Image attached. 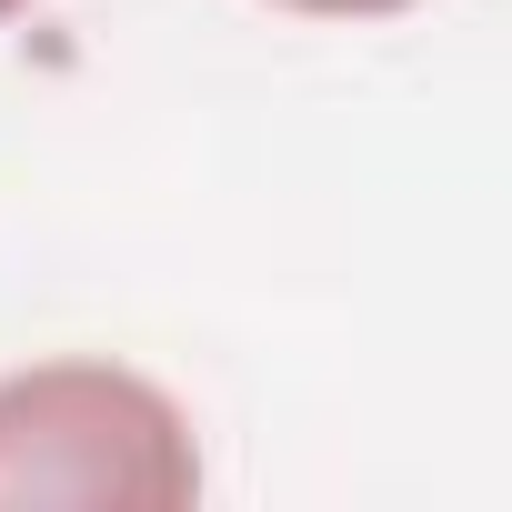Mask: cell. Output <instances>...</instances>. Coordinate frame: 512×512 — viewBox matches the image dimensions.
<instances>
[{
  "instance_id": "cell-1",
  "label": "cell",
  "mask_w": 512,
  "mask_h": 512,
  "mask_svg": "<svg viewBox=\"0 0 512 512\" xmlns=\"http://www.w3.org/2000/svg\"><path fill=\"white\" fill-rule=\"evenodd\" d=\"M191 492L201 452L161 382L111 362H41L0 382V512H181Z\"/></svg>"
},
{
  "instance_id": "cell-2",
  "label": "cell",
  "mask_w": 512,
  "mask_h": 512,
  "mask_svg": "<svg viewBox=\"0 0 512 512\" xmlns=\"http://www.w3.org/2000/svg\"><path fill=\"white\" fill-rule=\"evenodd\" d=\"M282 11H312V21H382V11H412V0H282Z\"/></svg>"
},
{
  "instance_id": "cell-3",
  "label": "cell",
  "mask_w": 512,
  "mask_h": 512,
  "mask_svg": "<svg viewBox=\"0 0 512 512\" xmlns=\"http://www.w3.org/2000/svg\"><path fill=\"white\" fill-rule=\"evenodd\" d=\"M11 11H21V0H0V21H11Z\"/></svg>"
}]
</instances>
